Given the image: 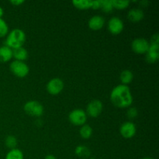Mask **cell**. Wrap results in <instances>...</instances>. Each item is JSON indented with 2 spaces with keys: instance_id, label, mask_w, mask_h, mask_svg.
Here are the masks:
<instances>
[{
  "instance_id": "1",
  "label": "cell",
  "mask_w": 159,
  "mask_h": 159,
  "mask_svg": "<svg viewBox=\"0 0 159 159\" xmlns=\"http://www.w3.org/2000/svg\"><path fill=\"white\" fill-rule=\"evenodd\" d=\"M110 99L113 105L119 108H126L133 103V96L130 88L123 84L113 89L110 93Z\"/></svg>"
},
{
  "instance_id": "2",
  "label": "cell",
  "mask_w": 159,
  "mask_h": 159,
  "mask_svg": "<svg viewBox=\"0 0 159 159\" xmlns=\"http://www.w3.org/2000/svg\"><path fill=\"white\" fill-rule=\"evenodd\" d=\"M25 40H26V34L24 31L16 28L11 30L10 33L8 34L5 41V45L10 48L11 49H14V48L23 47Z\"/></svg>"
},
{
  "instance_id": "3",
  "label": "cell",
  "mask_w": 159,
  "mask_h": 159,
  "mask_svg": "<svg viewBox=\"0 0 159 159\" xmlns=\"http://www.w3.org/2000/svg\"><path fill=\"white\" fill-rule=\"evenodd\" d=\"M24 111L26 114L30 115L31 116H42L43 113V107L41 103H40L37 101H29L26 102L23 107Z\"/></svg>"
},
{
  "instance_id": "4",
  "label": "cell",
  "mask_w": 159,
  "mask_h": 159,
  "mask_svg": "<svg viewBox=\"0 0 159 159\" xmlns=\"http://www.w3.org/2000/svg\"><path fill=\"white\" fill-rule=\"evenodd\" d=\"M11 71L17 77L23 78L26 77L30 71V68L28 65L23 61H14L9 65Z\"/></svg>"
},
{
  "instance_id": "5",
  "label": "cell",
  "mask_w": 159,
  "mask_h": 159,
  "mask_svg": "<svg viewBox=\"0 0 159 159\" xmlns=\"http://www.w3.org/2000/svg\"><path fill=\"white\" fill-rule=\"evenodd\" d=\"M69 121L75 126H82L87 120L86 113L82 109H75L69 113Z\"/></svg>"
},
{
  "instance_id": "6",
  "label": "cell",
  "mask_w": 159,
  "mask_h": 159,
  "mask_svg": "<svg viewBox=\"0 0 159 159\" xmlns=\"http://www.w3.org/2000/svg\"><path fill=\"white\" fill-rule=\"evenodd\" d=\"M103 105L99 99H93L87 106L86 113L91 117H97L102 113Z\"/></svg>"
},
{
  "instance_id": "7",
  "label": "cell",
  "mask_w": 159,
  "mask_h": 159,
  "mask_svg": "<svg viewBox=\"0 0 159 159\" xmlns=\"http://www.w3.org/2000/svg\"><path fill=\"white\" fill-rule=\"evenodd\" d=\"M150 43L144 38H136L132 41V50L137 54H146L148 51Z\"/></svg>"
},
{
  "instance_id": "8",
  "label": "cell",
  "mask_w": 159,
  "mask_h": 159,
  "mask_svg": "<svg viewBox=\"0 0 159 159\" xmlns=\"http://www.w3.org/2000/svg\"><path fill=\"white\" fill-rule=\"evenodd\" d=\"M64 82L59 78L51 79L47 84V90L51 95H57L63 90Z\"/></svg>"
},
{
  "instance_id": "9",
  "label": "cell",
  "mask_w": 159,
  "mask_h": 159,
  "mask_svg": "<svg viewBox=\"0 0 159 159\" xmlns=\"http://www.w3.org/2000/svg\"><path fill=\"white\" fill-rule=\"evenodd\" d=\"M136 126L133 122L127 121L124 122L120 128V133L124 138H132L136 134Z\"/></svg>"
},
{
  "instance_id": "10",
  "label": "cell",
  "mask_w": 159,
  "mask_h": 159,
  "mask_svg": "<svg viewBox=\"0 0 159 159\" xmlns=\"http://www.w3.org/2000/svg\"><path fill=\"white\" fill-rule=\"evenodd\" d=\"M108 29L113 34H119L124 30V23L119 17L113 16L108 23Z\"/></svg>"
},
{
  "instance_id": "11",
  "label": "cell",
  "mask_w": 159,
  "mask_h": 159,
  "mask_svg": "<svg viewBox=\"0 0 159 159\" xmlns=\"http://www.w3.org/2000/svg\"><path fill=\"white\" fill-rule=\"evenodd\" d=\"M159 57V43H150L148 51L146 53V61L148 63H155Z\"/></svg>"
},
{
  "instance_id": "12",
  "label": "cell",
  "mask_w": 159,
  "mask_h": 159,
  "mask_svg": "<svg viewBox=\"0 0 159 159\" xmlns=\"http://www.w3.org/2000/svg\"><path fill=\"white\" fill-rule=\"evenodd\" d=\"M105 24V19L99 15L93 16V17L89 19V27L93 30H100Z\"/></svg>"
},
{
  "instance_id": "13",
  "label": "cell",
  "mask_w": 159,
  "mask_h": 159,
  "mask_svg": "<svg viewBox=\"0 0 159 159\" xmlns=\"http://www.w3.org/2000/svg\"><path fill=\"white\" fill-rule=\"evenodd\" d=\"M144 13L142 9H138V8H134V9H130L127 14V17L129 20L132 22H139L144 19Z\"/></svg>"
},
{
  "instance_id": "14",
  "label": "cell",
  "mask_w": 159,
  "mask_h": 159,
  "mask_svg": "<svg viewBox=\"0 0 159 159\" xmlns=\"http://www.w3.org/2000/svg\"><path fill=\"white\" fill-rule=\"evenodd\" d=\"M12 57V51L10 48L3 45L0 47V62L1 63H5Z\"/></svg>"
},
{
  "instance_id": "15",
  "label": "cell",
  "mask_w": 159,
  "mask_h": 159,
  "mask_svg": "<svg viewBox=\"0 0 159 159\" xmlns=\"http://www.w3.org/2000/svg\"><path fill=\"white\" fill-rule=\"evenodd\" d=\"M12 57L16 59V61H23L26 60L28 57V52L23 47H20V48H14L12 49Z\"/></svg>"
},
{
  "instance_id": "16",
  "label": "cell",
  "mask_w": 159,
  "mask_h": 159,
  "mask_svg": "<svg viewBox=\"0 0 159 159\" xmlns=\"http://www.w3.org/2000/svg\"><path fill=\"white\" fill-rule=\"evenodd\" d=\"M134 79V74L132 73L131 71L130 70H124L122 72L120 73V79L121 82L123 85H127V84L130 83Z\"/></svg>"
},
{
  "instance_id": "17",
  "label": "cell",
  "mask_w": 159,
  "mask_h": 159,
  "mask_svg": "<svg viewBox=\"0 0 159 159\" xmlns=\"http://www.w3.org/2000/svg\"><path fill=\"white\" fill-rule=\"evenodd\" d=\"M92 2L93 0H74L72 1V4L77 9H87L92 7Z\"/></svg>"
},
{
  "instance_id": "18",
  "label": "cell",
  "mask_w": 159,
  "mask_h": 159,
  "mask_svg": "<svg viewBox=\"0 0 159 159\" xmlns=\"http://www.w3.org/2000/svg\"><path fill=\"white\" fill-rule=\"evenodd\" d=\"M23 153L20 149L14 148L9 151L6 155V159H23Z\"/></svg>"
},
{
  "instance_id": "19",
  "label": "cell",
  "mask_w": 159,
  "mask_h": 159,
  "mask_svg": "<svg viewBox=\"0 0 159 159\" xmlns=\"http://www.w3.org/2000/svg\"><path fill=\"white\" fill-rule=\"evenodd\" d=\"M79 133L83 139H89L93 134V128L88 124H84L81 127Z\"/></svg>"
},
{
  "instance_id": "20",
  "label": "cell",
  "mask_w": 159,
  "mask_h": 159,
  "mask_svg": "<svg viewBox=\"0 0 159 159\" xmlns=\"http://www.w3.org/2000/svg\"><path fill=\"white\" fill-rule=\"evenodd\" d=\"M75 153L79 157H82V158H88L90 155V151L85 146H78L75 149Z\"/></svg>"
},
{
  "instance_id": "21",
  "label": "cell",
  "mask_w": 159,
  "mask_h": 159,
  "mask_svg": "<svg viewBox=\"0 0 159 159\" xmlns=\"http://www.w3.org/2000/svg\"><path fill=\"white\" fill-rule=\"evenodd\" d=\"M5 144H6V147L12 149L16 148L17 145V139L15 136L13 135H9L6 137V140H5Z\"/></svg>"
},
{
  "instance_id": "22",
  "label": "cell",
  "mask_w": 159,
  "mask_h": 159,
  "mask_svg": "<svg viewBox=\"0 0 159 159\" xmlns=\"http://www.w3.org/2000/svg\"><path fill=\"white\" fill-rule=\"evenodd\" d=\"M113 8H116L118 9H126L130 4V1L128 0H112Z\"/></svg>"
},
{
  "instance_id": "23",
  "label": "cell",
  "mask_w": 159,
  "mask_h": 159,
  "mask_svg": "<svg viewBox=\"0 0 159 159\" xmlns=\"http://www.w3.org/2000/svg\"><path fill=\"white\" fill-rule=\"evenodd\" d=\"M103 12H110L113 11V6L112 3V0H101V7Z\"/></svg>"
},
{
  "instance_id": "24",
  "label": "cell",
  "mask_w": 159,
  "mask_h": 159,
  "mask_svg": "<svg viewBox=\"0 0 159 159\" xmlns=\"http://www.w3.org/2000/svg\"><path fill=\"white\" fill-rule=\"evenodd\" d=\"M9 32V26L4 20L0 18V37H3Z\"/></svg>"
},
{
  "instance_id": "25",
  "label": "cell",
  "mask_w": 159,
  "mask_h": 159,
  "mask_svg": "<svg viewBox=\"0 0 159 159\" xmlns=\"http://www.w3.org/2000/svg\"><path fill=\"white\" fill-rule=\"evenodd\" d=\"M127 116L129 119L134 120L138 116V111L135 107H130L128 109L127 112Z\"/></svg>"
},
{
  "instance_id": "26",
  "label": "cell",
  "mask_w": 159,
  "mask_h": 159,
  "mask_svg": "<svg viewBox=\"0 0 159 159\" xmlns=\"http://www.w3.org/2000/svg\"><path fill=\"white\" fill-rule=\"evenodd\" d=\"M101 7V0H93L92 2V7L93 9H100Z\"/></svg>"
},
{
  "instance_id": "27",
  "label": "cell",
  "mask_w": 159,
  "mask_h": 159,
  "mask_svg": "<svg viewBox=\"0 0 159 159\" xmlns=\"http://www.w3.org/2000/svg\"><path fill=\"white\" fill-rule=\"evenodd\" d=\"M150 43H159V35L158 33L152 36Z\"/></svg>"
},
{
  "instance_id": "28",
  "label": "cell",
  "mask_w": 159,
  "mask_h": 159,
  "mask_svg": "<svg viewBox=\"0 0 159 159\" xmlns=\"http://www.w3.org/2000/svg\"><path fill=\"white\" fill-rule=\"evenodd\" d=\"M10 2L13 4L14 6H20V5L23 4L24 1L23 0H11Z\"/></svg>"
},
{
  "instance_id": "29",
  "label": "cell",
  "mask_w": 159,
  "mask_h": 159,
  "mask_svg": "<svg viewBox=\"0 0 159 159\" xmlns=\"http://www.w3.org/2000/svg\"><path fill=\"white\" fill-rule=\"evenodd\" d=\"M140 3H141V5H142V6H144V7H145V6H148V5L149 2L148 1H146V0H144V1H141Z\"/></svg>"
},
{
  "instance_id": "30",
  "label": "cell",
  "mask_w": 159,
  "mask_h": 159,
  "mask_svg": "<svg viewBox=\"0 0 159 159\" xmlns=\"http://www.w3.org/2000/svg\"><path fill=\"white\" fill-rule=\"evenodd\" d=\"M44 159H57L55 158V156H54L53 155H48L45 157Z\"/></svg>"
},
{
  "instance_id": "31",
  "label": "cell",
  "mask_w": 159,
  "mask_h": 159,
  "mask_svg": "<svg viewBox=\"0 0 159 159\" xmlns=\"http://www.w3.org/2000/svg\"><path fill=\"white\" fill-rule=\"evenodd\" d=\"M3 14H4V10H3L2 8L0 6V18H2V17Z\"/></svg>"
},
{
  "instance_id": "32",
  "label": "cell",
  "mask_w": 159,
  "mask_h": 159,
  "mask_svg": "<svg viewBox=\"0 0 159 159\" xmlns=\"http://www.w3.org/2000/svg\"><path fill=\"white\" fill-rule=\"evenodd\" d=\"M142 159H153V158H149V157H145V158H142Z\"/></svg>"
}]
</instances>
